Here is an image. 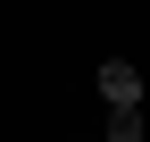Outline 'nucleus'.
Returning <instances> with one entry per match:
<instances>
[{
	"label": "nucleus",
	"mask_w": 150,
	"mask_h": 142,
	"mask_svg": "<svg viewBox=\"0 0 150 142\" xmlns=\"http://www.w3.org/2000/svg\"><path fill=\"white\" fill-rule=\"evenodd\" d=\"M100 100H108V109H142V67L108 59V67H100Z\"/></svg>",
	"instance_id": "1"
},
{
	"label": "nucleus",
	"mask_w": 150,
	"mask_h": 142,
	"mask_svg": "<svg viewBox=\"0 0 150 142\" xmlns=\"http://www.w3.org/2000/svg\"><path fill=\"white\" fill-rule=\"evenodd\" d=\"M100 142H142V109H108V134Z\"/></svg>",
	"instance_id": "2"
}]
</instances>
